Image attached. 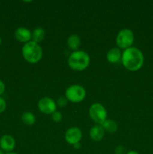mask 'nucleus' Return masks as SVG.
Listing matches in <instances>:
<instances>
[{
  "label": "nucleus",
  "mask_w": 153,
  "mask_h": 154,
  "mask_svg": "<svg viewBox=\"0 0 153 154\" xmlns=\"http://www.w3.org/2000/svg\"><path fill=\"white\" fill-rule=\"evenodd\" d=\"M5 154H18V153H14V152H10V153H6Z\"/></svg>",
  "instance_id": "obj_25"
},
{
  "label": "nucleus",
  "mask_w": 153,
  "mask_h": 154,
  "mask_svg": "<svg viewBox=\"0 0 153 154\" xmlns=\"http://www.w3.org/2000/svg\"><path fill=\"white\" fill-rule=\"evenodd\" d=\"M103 126L105 132H107V133L112 134L115 133L117 130H118V124H117L115 120H108L106 119L104 122L103 124L101 125Z\"/></svg>",
  "instance_id": "obj_15"
},
{
  "label": "nucleus",
  "mask_w": 153,
  "mask_h": 154,
  "mask_svg": "<svg viewBox=\"0 0 153 154\" xmlns=\"http://www.w3.org/2000/svg\"><path fill=\"white\" fill-rule=\"evenodd\" d=\"M0 154H5V153H4V152L3 151V150H2L1 148H0Z\"/></svg>",
  "instance_id": "obj_24"
},
{
  "label": "nucleus",
  "mask_w": 153,
  "mask_h": 154,
  "mask_svg": "<svg viewBox=\"0 0 153 154\" xmlns=\"http://www.w3.org/2000/svg\"><path fill=\"white\" fill-rule=\"evenodd\" d=\"M82 138V131L80 128L76 127V126L69 128L64 134V139L66 142L70 145H74L77 143H80Z\"/></svg>",
  "instance_id": "obj_8"
},
{
  "label": "nucleus",
  "mask_w": 153,
  "mask_h": 154,
  "mask_svg": "<svg viewBox=\"0 0 153 154\" xmlns=\"http://www.w3.org/2000/svg\"><path fill=\"white\" fill-rule=\"evenodd\" d=\"M1 44H2V38L0 37V45H1Z\"/></svg>",
  "instance_id": "obj_26"
},
{
  "label": "nucleus",
  "mask_w": 153,
  "mask_h": 154,
  "mask_svg": "<svg viewBox=\"0 0 153 154\" xmlns=\"http://www.w3.org/2000/svg\"><path fill=\"white\" fill-rule=\"evenodd\" d=\"M21 120L26 126H32L35 123L36 117L33 113L30 111H26L21 115Z\"/></svg>",
  "instance_id": "obj_16"
},
{
  "label": "nucleus",
  "mask_w": 153,
  "mask_h": 154,
  "mask_svg": "<svg viewBox=\"0 0 153 154\" xmlns=\"http://www.w3.org/2000/svg\"><path fill=\"white\" fill-rule=\"evenodd\" d=\"M116 154H125V149L122 146H118V147L116 148Z\"/></svg>",
  "instance_id": "obj_20"
},
{
  "label": "nucleus",
  "mask_w": 153,
  "mask_h": 154,
  "mask_svg": "<svg viewBox=\"0 0 153 154\" xmlns=\"http://www.w3.org/2000/svg\"><path fill=\"white\" fill-rule=\"evenodd\" d=\"M16 146V141L13 136L10 135H4L0 138V148L6 153L13 152Z\"/></svg>",
  "instance_id": "obj_9"
},
{
  "label": "nucleus",
  "mask_w": 153,
  "mask_h": 154,
  "mask_svg": "<svg viewBox=\"0 0 153 154\" xmlns=\"http://www.w3.org/2000/svg\"><path fill=\"white\" fill-rule=\"evenodd\" d=\"M56 105L57 106L60 107V108H63V107H65L66 105L68 103V100L67 99V98L64 96H62L60 97H58L56 100Z\"/></svg>",
  "instance_id": "obj_18"
},
{
  "label": "nucleus",
  "mask_w": 153,
  "mask_h": 154,
  "mask_svg": "<svg viewBox=\"0 0 153 154\" xmlns=\"http://www.w3.org/2000/svg\"><path fill=\"white\" fill-rule=\"evenodd\" d=\"M125 154H139V153L136 151H135V150H130V151L127 152Z\"/></svg>",
  "instance_id": "obj_23"
},
{
  "label": "nucleus",
  "mask_w": 153,
  "mask_h": 154,
  "mask_svg": "<svg viewBox=\"0 0 153 154\" xmlns=\"http://www.w3.org/2000/svg\"><path fill=\"white\" fill-rule=\"evenodd\" d=\"M67 45L70 50L74 51H78L81 45V39L76 34H72L69 35L67 39Z\"/></svg>",
  "instance_id": "obj_13"
},
{
  "label": "nucleus",
  "mask_w": 153,
  "mask_h": 154,
  "mask_svg": "<svg viewBox=\"0 0 153 154\" xmlns=\"http://www.w3.org/2000/svg\"><path fill=\"white\" fill-rule=\"evenodd\" d=\"M90 57L86 51H73L68 59V65L74 71L82 72L89 66Z\"/></svg>",
  "instance_id": "obj_2"
},
{
  "label": "nucleus",
  "mask_w": 153,
  "mask_h": 154,
  "mask_svg": "<svg viewBox=\"0 0 153 154\" xmlns=\"http://www.w3.org/2000/svg\"><path fill=\"white\" fill-rule=\"evenodd\" d=\"M51 119L55 123H60L63 119L62 114L60 111H56L55 112L51 114Z\"/></svg>",
  "instance_id": "obj_17"
},
{
  "label": "nucleus",
  "mask_w": 153,
  "mask_h": 154,
  "mask_svg": "<svg viewBox=\"0 0 153 154\" xmlns=\"http://www.w3.org/2000/svg\"><path fill=\"white\" fill-rule=\"evenodd\" d=\"M105 131L101 125L95 124L90 129L89 135L92 140L94 141H100L104 138Z\"/></svg>",
  "instance_id": "obj_11"
},
{
  "label": "nucleus",
  "mask_w": 153,
  "mask_h": 154,
  "mask_svg": "<svg viewBox=\"0 0 153 154\" xmlns=\"http://www.w3.org/2000/svg\"><path fill=\"white\" fill-rule=\"evenodd\" d=\"M4 90H5V85L3 81L0 80V96H2L4 93Z\"/></svg>",
  "instance_id": "obj_21"
},
{
  "label": "nucleus",
  "mask_w": 153,
  "mask_h": 154,
  "mask_svg": "<svg viewBox=\"0 0 153 154\" xmlns=\"http://www.w3.org/2000/svg\"><path fill=\"white\" fill-rule=\"evenodd\" d=\"M6 109V102L4 99L0 96V114L4 112Z\"/></svg>",
  "instance_id": "obj_19"
},
{
  "label": "nucleus",
  "mask_w": 153,
  "mask_h": 154,
  "mask_svg": "<svg viewBox=\"0 0 153 154\" xmlns=\"http://www.w3.org/2000/svg\"><path fill=\"white\" fill-rule=\"evenodd\" d=\"M46 36V32L41 27H37L32 32V41L39 44L41 42Z\"/></svg>",
  "instance_id": "obj_14"
},
{
  "label": "nucleus",
  "mask_w": 153,
  "mask_h": 154,
  "mask_svg": "<svg viewBox=\"0 0 153 154\" xmlns=\"http://www.w3.org/2000/svg\"><path fill=\"white\" fill-rule=\"evenodd\" d=\"M86 91L82 86L79 84H73L66 89L64 96L68 102L72 103H80L85 99Z\"/></svg>",
  "instance_id": "obj_4"
},
{
  "label": "nucleus",
  "mask_w": 153,
  "mask_h": 154,
  "mask_svg": "<svg viewBox=\"0 0 153 154\" xmlns=\"http://www.w3.org/2000/svg\"><path fill=\"white\" fill-rule=\"evenodd\" d=\"M14 37L21 43H28L32 41V32L26 27H19L15 30Z\"/></svg>",
  "instance_id": "obj_10"
},
{
  "label": "nucleus",
  "mask_w": 153,
  "mask_h": 154,
  "mask_svg": "<svg viewBox=\"0 0 153 154\" xmlns=\"http://www.w3.org/2000/svg\"><path fill=\"white\" fill-rule=\"evenodd\" d=\"M134 42V34L130 29L124 28L120 30L116 38V44L119 49L125 50L132 47Z\"/></svg>",
  "instance_id": "obj_5"
},
{
  "label": "nucleus",
  "mask_w": 153,
  "mask_h": 154,
  "mask_svg": "<svg viewBox=\"0 0 153 154\" xmlns=\"http://www.w3.org/2000/svg\"><path fill=\"white\" fill-rule=\"evenodd\" d=\"M121 62L127 70L136 72L143 66V54L139 48L130 47L128 49L124 50L122 54Z\"/></svg>",
  "instance_id": "obj_1"
},
{
  "label": "nucleus",
  "mask_w": 153,
  "mask_h": 154,
  "mask_svg": "<svg viewBox=\"0 0 153 154\" xmlns=\"http://www.w3.org/2000/svg\"><path fill=\"white\" fill-rule=\"evenodd\" d=\"M73 147H74L75 149H80L81 147V144L80 143H77V144H74V145H73Z\"/></svg>",
  "instance_id": "obj_22"
},
{
  "label": "nucleus",
  "mask_w": 153,
  "mask_h": 154,
  "mask_svg": "<svg viewBox=\"0 0 153 154\" xmlns=\"http://www.w3.org/2000/svg\"><path fill=\"white\" fill-rule=\"evenodd\" d=\"M88 115L91 120L96 124L102 125L106 120L107 112L104 105L98 102H95L88 108Z\"/></svg>",
  "instance_id": "obj_6"
},
{
  "label": "nucleus",
  "mask_w": 153,
  "mask_h": 154,
  "mask_svg": "<svg viewBox=\"0 0 153 154\" xmlns=\"http://www.w3.org/2000/svg\"><path fill=\"white\" fill-rule=\"evenodd\" d=\"M38 108L41 113L44 114H51L56 111V102L50 97L41 98L38 102Z\"/></svg>",
  "instance_id": "obj_7"
},
{
  "label": "nucleus",
  "mask_w": 153,
  "mask_h": 154,
  "mask_svg": "<svg viewBox=\"0 0 153 154\" xmlns=\"http://www.w3.org/2000/svg\"><path fill=\"white\" fill-rule=\"evenodd\" d=\"M22 55L27 63L35 64L41 60L43 51L39 44L30 41L28 43L24 44L22 46Z\"/></svg>",
  "instance_id": "obj_3"
},
{
  "label": "nucleus",
  "mask_w": 153,
  "mask_h": 154,
  "mask_svg": "<svg viewBox=\"0 0 153 154\" xmlns=\"http://www.w3.org/2000/svg\"><path fill=\"white\" fill-rule=\"evenodd\" d=\"M121 50L118 48H112L108 51L106 54V60L111 64H116L121 61L122 59Z\"/></svg>",
  "instance_id": "obj_12"
}]
</instances>
